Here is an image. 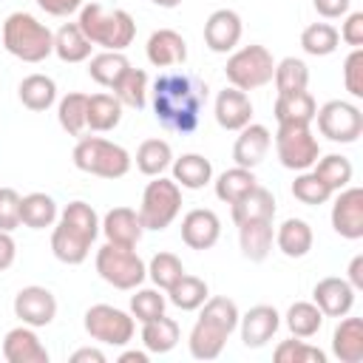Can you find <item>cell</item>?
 I'll use <instances>...</instances> for the list:
<instances>
[{
  "mask_svg": "<svg viewBox=\"0 0 363 363\" xmlns=\"http://www.w3.org/2000/svg\"><path fill=\"white\" fill-rule=\"evenodd\" d=\"M218 235H221V218L213 210L196 207V210L184 213V218H182V241L190 250H210V247H216Z\"/></svg>",
  "mask_w": 363,
  "mask_h": 363,
  "instance_id": "18",
  "label": "cell"
},
{
  "mask_svg": "<svg viewBox=\"0 0 363 363\" xmlns=\"http://www.w3.org/2000/svg\"><path fill=\"white\" fill-rule=\"evenodd\" d=\"M91 40L82 34V28L77 23H62L57 31H54V54L62 60V62H85L91 57Z\"/></svg>",
  "mask_w": 363,
  "mask_h": 363,
  "instance_id": "31",
  "label": "cell"
},
{
  "mask_svg": "<svg viewBox=\"0 0 363 363\" xmlns=\"http://www.w3.org/2000/svg\"><path fill=\"white\" fill-rule=\"evenodd\" d=\"M173 164V147L164 139H145L136 147V167L145 176H162Z\"/></svg>",
  "mask_w": 363,
  "mask_h": 363,
  "instance_id": "36",
  "label": "cell"
},
{
  "mask_svg": "<svg viewBox=\"0 0 363 363\" xmlns=\"http://www.w3.org/2000/svg\"><path fill=\"white\" fill-rule=\"evenodd\" d=\"M108 357H105V352H99V349H91V346H85V349H77L74 354H71V363H105Z\"/></svg>",
  "mask_w": 363,
  "mask_h": 363,
  "instance_id": "56",
  "label": "cell"
},
{
  "mask_svg": "<svg viewBox=\"0 0 363 363\" xmlns=\"http://www.w3.org/2000/svg\"><path fill=\"white\" fill-rule=\"evenodd\" d=\"M332 230L349 241L363 238V190L360 187L337 190L332 204Z\"/></svg>",
  "mask_w": 363,
  "mask_h": 363,
  "instance_id": "14",
  "label": "cell"
},
{
  "mask_svg": "<svg viewBox=\"0 0 363 363\" xmlns=\"http://www.w3.org/2000/svg\"><path fill=\"white\" fill-rule=\"evenodd\" d=\"M340 45V34L332 23H309L301 31V48L309 57H329Z\"/></svg>",
  "mask_w": 363,
  "mask_h": 363,
  "instance_id": "39",
  "label": "cell"
},
{
  "mask_svg": "<svg viewBox=\"0 0 363 363\" xmlns=\"http://www.w3.org/2000/svg\"><path fill=\"white\" fill-rule=\"evenodd\" d=\"M34 3H37L45 14H51V17H68V14L79 11L85 0H34Z\"/></svg>",
  "mask_w": 363,
  "mask_h": 363,
  "instance_id": "52",
  "label": "cell"
},
{
  "mask_svg": "<svg viewBox=\"0 0 363 363\" xmlns=\"http://www.w3.org/2000/svg\"><path fill=\"white\" fill-rule=\"evenodd\" d=\"M210 298V289H207V281L196 278V275H182L170 289H167V301L182 309V312H196L204 301Z\"/></svg>",
  "mask_w": 363,
  "mask_h": 363,
  "instance_id": "37",
  "label": "cell"
},
{
  "mask_svg": "<svg viewBox=\"0 0 363 363\" xmlns=\"http://www.w3.org/2000/svg\"><path fill=\"white\" fill-rule=\"evenodd\" d=\"M312 6H315V11L323 20H337V17H346L349 14L352 0H312Z\"/></svg>",
  "mask_w": 363,
  "mask_h": 363,
  "instance_id": "53",
  "label": "cell"
},
{
  "mask_svg": "<svg viewBox=\"0 0 363 363\" xmlns=\"http://www.w3.org/2000/svg\"><path fill=\"white\" fill-rule=\"evenodd\" d=\"M85 332L96 343H105V346H128L133 340L136 320L125 309H116L111 303H94L85 312Z\"/></svg>",
  "mask_w": 363,
  "mask_h": 363,
  "instance_id": "11",
  "label": "cell"
},
{
  "mask_svg": "<svg viewBox=\"0 0 363 363\" xmlns=\"http://www.w3.org/2000/svg\"><path fill=\"white\" fill-rule=\"evenodd\" d=\"M179 337H182V329L167 315H159V318L142 323V346L150 354H167L170 349H176Z\"/></svg>",
  "mask_w": 363,
  "mask_h": 363,
  "instance_id": "33",
  "label": "cell"
},
{
  "mask_svg": "<svg viewBox=\"0 0 363 363\" xmlns=\"http://www.w3.org/2000/svg\"><path fill=\"white\" fill-rule=\"evenodd\" d=\"M241 34H244V23H241L238 11H233V9H216L204 20V45L213 54L235 51V45L241 43Z\"/></svg>",
  "mask_w": 363,
  "mask_h": 363,
  "instance_id": "15",
  "label": "cell"
},
{
  "mask_svg": "<svg viewBox=\"0 0 363 363\" xmlns=\"http://www.w3.org/2000/svg\"><path fill=\"white\" fill-rule=\"evenodd\" d=\"M17 96L28 111H48L57 102V82L45 74H28L17 88Z\"/></svg>",
  "mask_w": 363,
  "mask_h": 363,
  "instance_id": "34",
  "label": "cell"
},
{
  "mask_svg": "<svg viewBox=\"0 0 363 363\" xmlns=\"http://www.w3.org/2000/svg\"><path fill=\"white\" fill-rule=\"evenodd\" d=\"M85 108H88V94H65L57 105V119H60V128L68 133V136H82L88 130L85 125Z\"/></svg>",
  "mask_w": 363,
  "mask_h": 363,
  "instance_id": "43",
  "label": "cell"
},
{
  "mask_svg": "<svg viewBox=\"0 0 363 363\" xmlns=\"http://www.w3.org/2000/svg\"><path fill=\"white\" fill-rule=\"evenodd\" d=\"M275 153L286 170H309L320 159V145L309 125H278Z\"/></svg>",
  "mask_w": 363,
  "mask_h": 363,
  "instance_id": "10",
  "label": "cell"
},
{
  "mask_svg": "<svg viewBox=\"0 0 363 363\" xmlns=\"http://www.w3.org/2000/svg\"><path fill=\"white\" fill-rule=\"evenodd\" d=\"M312 303L323 312V318H343L354 306V289L346 278H320L312 289Z\"/></svg>",
  "mask_w": 363,
  "mask_h": 363,
  "instance_id": "17",
  "label": "cell"
},
{
  "mask_svg": "<svg viewBox=\"0 0 363 363\" xmlns=\"http://www.w3.org/2000/svg\"><path fill=\"white\" fill-rule=\"evenodd\" d=\"M337 34H340V40L346 45L360 48L363 45V11H349L346 14V23H343V28Z\"/></svg>",
  "mask_w": 363,
  "mask_h": 363,
  "instance_id": "51",
  "label": "cell"
},
{
  "mask_svg": "<svg viewBox=\"0 0 363 363\" xmlns=\"http://www.w3.org/2000/svg\"><path fill=\"white\" fill-rule=\"evenodd\" d=\"M332 354L340 363H360L363 360V320L360 318H340L332 332Z\"/></svg>",
  "mask_w": 363,
  "mask_h": 363,
  "instance_id": "26",
  "label": "cell"
},
{
  "mask_svg": "<svg viewBox=\"0 0 363 363\" xmlns=\"http://www.w3.org/2000/svg\"><path fill=\"white\" fill-rule=\"evenodd\" d=\"M147 349L145 352H136V349H128V352H122L119 354V363H147Z\"/></svg>",
  "mask_w": 363,
  "mask_h": 363,
  "instance_id": "57",
  "label": "cell"
},
{
  "mask_svg": "<svg viewBox=\"0 0 363 363\" xmlns=\"http://www.w3.org/2000/svg\"><path fill=\"white\" fill-rule=\"evenodd\" d=\"M173 182L182 190H201L204 184L213 182V164L201 153H182L173 159Z\"/></svg>",
  "mask_w": 363,
  "mask_h": 363,
  "instance_id": "29",
  "label": "cell"
},
{
  "mask_svg": "<svg viewBox=\"0 0 363 363\" xmlns=\"http://www.w3.org/2000/svg\"><path fill=\"white\" fill-rule=\"evenodd\" d=\"M11 306H14V318H20V323L34 326V329L48 326L57 318V298H54V292L45 289V286H37V284L23 286L14 295Z\"/></svg>",
  "mask_w": 363,
  "mask_h": 363,
  "instance_id": "13",
  "label": "cell"
},
{
  "mask_svg": "<svg viewBox=\"0 0 363 363\" xmlns=\"http://www.w3.org/2000/svg\"><path fill=\"white\" fill-rule=\"evenodd\" d=\"M145 54H147V62L153 68H173V65H184L187 60V43L179 31L173 28H159L147 37V45H145Z\"/></svg>",
  "mask_w": 363,
  "mask_h": 363,
  "instance_id": "22",
  "label": "cell"
},
{
  "mask_svg": "<svg viewBox=\"0 0 363 363\" xmlns=\"http://www.w3.org/2000/svg\"><path fill=\"white\" fill-rule=\"evenodd\" d=\"M323 326V312L312 301H295L286 309V329L292 337H315Z\"/></svg>",
  "mask_w": 363,
  "mask_h": 363,
  "instance_id": "41",
  "label": "cell"
},
{
  "mask_svg": "<svg viewBox=\"0 0 363 363\" xmlns=\"http://www.w3.org/2000/svg\"><path fill=\"white\" fill-rule=\"evenodd\" d=\"M57 218H60V210H57V201L48 193H28V196L20 199V221L28 230L54 227Z\"/></svg>",
  "mask_w": 363,
  "mask_h": 363,
  "instance_id": "32",
  "label": "cell"
},
{
  "mask_svg": "<svg viewBox=\"0 0 363 363\" xmlns=\"http://www.w3.org/2000/svg\"><path fill=\"white\" fill-rule=\"evenodd\" d=\"M318 102L309 91H295V94H278L272 113L278 125H309L315 119Z\"/></svg>",
  "mask_w": 363,
  "mask_h": 363,
  "instance_id": "27",
  "label": "cell"
},
{
  "mask_svg": "<svg viewBox=\"0 0 363 363\" xmlns=\"http://www.w3.org/2000/svg\"><path fill=\"white\" fill-rule=\"evenodd\" d=\"M153 113L162 128L173 133H193L201 119V108L207 102V85L184 71L159 74L153 82Z\"/></svg>",
  "mask_w": 363,
  "mask_h": 363,
  "instance_id": "1",
  "label": "cell"
},
{
  "mask_svg": "<svg viewBox=\"0 0 363 363\" xmlns=\"http://www.w3.org/2000/svg\"><path fill=\"white\" fill-rule=\"evenodd\" d=\"M113 91V96L122 102V105H128V108H136V111H142L145 108V102H147V74L142 71V68H128L119 79H116V85L111 88Z\"/></svg>",
  "mask_w": 363,
  "mask_h": 363,
  "instance_id": "40",
  "label": "cell"
},
{
  "mask_svg": "<svg viewBox=\"0 0 363 363\" xmlns=\"http://www.w3.org/2000/svg\"><path fill=\"white\" fill-rule=\"evenodd\" d=\"M20 193L14 187H0V230L11 233L17 230L23 221H20Z\"/></svg>",
  "mask_w": 363,
  "mask_h": 363,
  "instance_id": "49",
  "label": "cell"
},
{
  "mask_svg": "<svg viewBox=\"0 0 363 363\" xmlns=\"http://www.w3.org/2000/svg\"><path fill=\"white\" fill-rule=\"evenodd\" d=\"M3 48L23 62H43L54 54V34L28 11H11L0 31Z\"/></svg>",
  "mask_w": 363,
  "mask_h": 363,
  "instance_id": "5",
  "label": "cell"
},
{
  "mask_svg": "<svg viewBox=\"0 0 363 363\" xmlns=\"http://www.w3.org/2000/svg\"><path fill=\"white\" fill-rule=\"evenodd\" d=\"M272 244H275L272 218L238 224V247H241V255L247 261H264L272 252Z\"/></svg>",
  "mask_w": 363,
  "mask_h": 363,
  "instance_id": "25",
  "label": "cell"
},
{
  "mask_svg": "<svg viewBox=\"0 0 363 363\" xmlns=\"http://www.w3.org/2000/svg\"><path fill=\"white\" fill-rule=\"evenodd\" d=\"M128 68H130V62L122 51H99V54L88 57V77L102 88H113L116 79Z\"/></svg>",
  "mask_w": 363,
  "mask_h": 363,
  "instance_id": "35",
  "label": "cell"
},
{
  "mask_svg": "<svg viewBox=\"0 0 363 363\" xmlns=\"http://www.w3.org/2000/svg\"><path fill=\"white\" fill-rule=\"evenodd\" d=\"M182 210V187L173 179L164 176H153V182H147L145 193H142V204H139V218L145 230H167L176 216Z\"/></svg>",
  "mask_w": 363,
  "mask_h": 363,
  "instance_id": "9",
  "label": "cell"
},
{
  "mask_svg": "<svg viewBox=\"0 0 363 363\" xmlns=\"http://www.w3.org/2000/svg\"><path fill=\"white\" fill-rule=\"evenodd\" d=\"M213 113H216L218 128H224V130H241L244 125L252 122V102H250L247 91H238V88L230 85V88L218 91L216 105H213Z\"/></svg>",
  "mask_w": 363,
  "mask_h": 363,
  "instance_id": "23",
  "label": "cell"
},
{
  "mask_svg": "<svg viewBox=\"0 0 363 363\" xmlns=\"http://www.w3.org/2000/svg\"><path fill=\"white\" fill-rule=\"evenodd\" d=\"M17 258V244L11 238V233L0 230V272H6Z\"/></svg>",
  "mask_w": 363,
  "mask_h": 363,
  "instance_id": "54",
  "label": "cell"
},
{
  "mask_svg": "<svg viewBox=\"0 0 363 363\" xmlns=\"http://www.w3.org/2000/svg\"><path fill=\"white\" fill-rule=\"evenodd\" d=\"M164 303H167V298L159 292V286L156 289H136L130 295V315H133V320L147 323V320L164 315Z\"/></svg>",
  "mask_w": 363,
  "mask_h": 363,
  "instance_id": "47",
  "label": "cell"
},
{
  "mask_svg": "<svg viewBox=\"0 0 363 363\" xmlns=\"http://www.w3.org/2000/svg\"><path fill=\"white\" fill-rule=\"evenodd\" d=\"M315 119H318L320 136H326L329 142L352 145L363 133V113L357 105H352L346 99H329L326 105H320L315 111Z\"/></svg>",
  "mask_w": 363,
  "mask_h": 363,
  "instance_id": "12",
  "label": "cell"
},
{
  "mask_svg": "<svg viewBox=\"0 0 363 363\" xmlns=\"http://www.w3.org/2000/svg\"><path fill=\"white\" fill-rule=\"evenodd\" d=\"M281 326V315L275 306L269 303H258L252 309H247L241 318H238V329H241V343L247 349H261L272 340V335L278 332Z\"/></svg>",
  "mask_w": 363,
  "mask_h": 363,
  "instance_id": "16",
  "label": "cell"
},
{
  "mask_svg": "<svg viewBox=\"0 0 363 363\" xmlns=\"http://www.w3.org/2000/svg\"><path fill=\"white\" fill-rule=\"evenodd\" d=\"M312 244H315V233H312L309 221H303V218H286L275 230V247L286 258H303V255H309Z\"/></svg>",
  "mask_w": 363,
  "mask_h": 363,
  "instance_id": "28",
  "label": "cell"
},
{
  "mask_svg": "<svg viewBox=\"0 0 363 363\" xmlns=\"http://www.w3.org/2000/svg\"><path fill=\"white\" fill-rule=\"evenodd\" d=\"M224 74H227V82L233 88H238V91H255V88H264L267 82H272L275 60H272V54H269L267 45L250 43V45L235 48L227 57Z\"/></svg>",
  "mask_w": 363,
  "mask_h": 363,
  "instance_id": "7",
  "label": "cell"
},
{
  "mask_svg": "<svg viewBox=\"0 0 363 363\" xmlns=\"http://www.w3.org/2000/svg\"><path fill=\"white\" fill-rule=\"evenodd\" d=\"M199 309H201V315L190 329L187 349L196 360H216L224 352L227 337L238 329L241 312H238L235 301L227 295H213Z\"/></svg>",
  "mask_w": 363,
  "mask_h": 363,
  "instance_id": "2",
  "label": "cell"
},
{
  "mask_svg": "<svg viewBox=\"0 0 363 363\" xmlns=\"http://www.w3.org/2000/svg\"><path fill=\"white\" fill-rule=\"evenodd\" d=\"M346 281L352 284V289H363V255H354L349 261V269H346Z\"/></svg>",
  "mask_w": 363,
  "mask_h": 363,
  "instance_id": "55",
  "label": "cell"
},
{
  "mask_svg": "<svg viewBox=\"0 0 363 363\" xmlns=\"http://www.w3.org/2000/svg\"><path fill=\"white\" fill-rule=\"evenodd\" d=\"M275 91L278 94H295V91H306L309 85V68L303 60L298 57H284L281 62H275Z\"/></svg>",
  "mask_w": 363,
  "mask_h": 363,
  "instance_id": "44",
  "label": "cell"
},
{
  "mask_svg": "<svg viewBox=\"0 0 363 363\" xmlns=\"http://www.w3.org/2000/svg\"><path fill=\"white\" fill-rule=\"evenodd\" d=\"M96 272L113 289L128 292V289H136L147 278V264L139 258L133 247H119V244L105 241L96 250Z\"/></svg>",
  "mask_w": 363,
  "mask_h": 363,
  "instance_id": "8",
  "label": "cell"
},
{
  "mask_svg": "<svg viewBox=\"0 0 363 363\" xmlns=\"http://www.w3.org/2000/svg\"><path fill=\"white\" fill-rule=\"evenodd\" d=\"M99 235V216L88 201H71L57 218L51 233V252L62 264H82Z\"/></svg>",
  "mask_w": 363,
  "mask_h": 363,
  "instance_id": "3",
  "label": "cell"
},
{
  "mask_svg": "<svg viewBox=\"0 0 363 363\" xmlns=\"http://www.w3.org/2000/svg\"><path fill=\"white\" fill-rule=\"evenodd\" d=\"M184 275V267H182V258L173 255V252H156L147 264V278L159 286V289H170L179 278Z\"/></svg>",
  "mask_w": 363,
  "mask_h": 363,
  "instance_id": "45",
  "label": "cell"
},
{
  "mask_svg": "<svg viewBox=\"0 0 363 363\" xmlns=\"http://www.w3.org/2000/svg\"><path fill=\"white\" fill-rule=\"evenodd\" d=\"M3 357L9 363H48V349L37 337L34 326H14L3 337Z\"/></svg>",
  "mask_w": 363,
  "mask_h": 363,
  "instance_id": "19",
  "label": "cell"
},
{
  "mask_svg": "<svg viewBox=\"0 0 363 363\" xmlns=\"http://www.w3.org/2000/svg\"><path fill=\"white\" fill-rule=\"evenodd\" d=\"M292 196L301 201V204H309V207H318V204H326L335 193L312 173V170H301L292 182Z\"/></svg>",
  "mask_w": 363,
  "mask_h": 363,
  "instance_id": "46",
  "label": "cell"
},
{
  "mask_svg": "<svg viewBox=\"0 0 363 363\" xmlns=\"http://www.w3.org/2000/svg\"><path fill=\"white\" fill-rule=\"evenodd\" d=\"M275 360L278 363H326V354L318 346H309L303 337L281 340L275 346Z\"/></svg>",
  "mask_w": 363,
  "mask_h": 363,
  "instance_id": "48",
  "label": "cell"
},
{
  "mask_svg": "<svg viewBox=\"0 0 363 363\" xmlns=\"http://www.w3.org/2000/svg\"><path fill=\"white\" fill-rule=\"evenodd\" d=\"M343 85L354 99L363 96V48H352V54L346 57V62H343Z\"/></svg>",
  "mask_w": 363,
  "mask_h": 363,
  "instance_id": "50",
  "label": "cell"
},
{
  "mask_svg": "<svg viewBox=\"0 0 363 363\" xmlns=\"http://www.w3.org/2000/svg\"><path fill=\"white\" fill-rule=\"evenodd\" d=\"M77 26L102 51H125L136 37V23L125 9H105L102 3H82Z\"/></svg>",
  "mask_w": 363,
  "mask_h": 363,
  "instance_id": "4",
  "label": "cell"
},
{
  "mask_svg": "<svg viewBox=\"0 0 363 363\" xmlns=\"http://www.w3.org/2000/svg\"><path fill=\"white\" fill-rule=\"evenodd\" d=\"M269 145H272L269 128L258 125V122H250L238 130V139L233 145V159H235L238 167H258L267 159Z\"/></svg>",
  "mask_w": 363,
  "mask_h": 363,
  "instance_id": "20",
  "label": "cell"
},
{
  "mask_svg": "<svg viewBox=\"0 0 363 363\" xmlns=\"http://www.w3.org/2000/svg\"><path fill=\"white\" fill-rule=\"evenodd\" d=\"M150 3H156L159 9H176V6H182V0H150Z\"/></svg>",
  "mask_w": 363,
  "mask_h": 363,
  "instance_id": "58",
  "label": "cell"
},
{
  "mask_svg": "<svg viewBox=\"0 0 363 363\" xmlns=\"http://www.w3.org/2000/svg\"><path fill=\"white\" fill-rule=\"evenodd\" d=\"M99 233H105V238L111 244L119 247H136L142 241V218L133 207H113L105 213V218L99 221Z\"/></svg>",
  "mask_w": 363,
  "mask_h": 363,
  "instance_id": "21",
  "label": "cell"
},
{
  "mask_svg": "<svg viewBox=\"0 0 363 363\" xmlns=\"http://www.w3.org/2000/svg\"><path fill=\"white\" fill-rule=\"evenodd\" d=\"M71 159L77 170L99 176V179H122L133 164L130 153L122 145L102 139V136H79Z\"/></svg>",
  "mask_w": 363,
  "mask_h": 363,
  "instance_id": "6",
  "label": "cell"
},
{
  "mask_svg": "<svg viewBox=\"0 0 363 363\" xmlns=\"http://www.w3.org/2000/svg\"><path fill=\"white\" fill-rule=\"evenodd\" d=\"M230 216H233L235 227L247 224V221H267L275 216V196L267 187L255 184L250 193H244L238 201L230 204Z\"/></svg>",
  "mask_w": 363,
  "mask_h": 363,
  "instance_id": "24",
  "label": "cell"
},
{
  "mask_svg": "<svg viewBox=\"0 0 363 363\" xmlns=\"http://www.w3.org/2000/svg\"><path fill=\"white\" fill-rule=\"evenodd\" d=\"M332 193H337V190H343V187H349V182H352V176H354V167H352V162L346 159V156H340V153H329V156H323V159H318L312 167H309Z\"/></svg>",
  "mask_w": 363,
  "mask_h": 363,
  "instance_id": "38",
  "label": "cell"
},
{
  "mask_svg": "<svg viewBox=\"0 0 363 363\" xmlns=\"http://www.w3.org/2000/svg\"><path fill=\"white\" fill-rule=\"evenodd\" d=\"M258 184V179H255V173H252V167H230V170H224L218 179H216V196L224 201V204H233V201H238L244 193H250L252 187Z\"/></svg>",
  "mask_w": 363,
  "mask_h": 363,
  "instance_id": "42",
  "label": "cell"
},
{
  "mask_svg": "<svg viewBox=\"0 0 363 363\" xmlns=\"http://www.w3.org/2000/svg\"><path fill=\"white\" fill-rule=\"evenodd\" d=\"M122 122V102L113 94H88L85 125L96 133H108Z\"/></svg>",
  "mask_w": 363,
  "mask_h": 363,
  "instance_id": "30",
  "label": "cell"
}]
</instances>
